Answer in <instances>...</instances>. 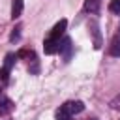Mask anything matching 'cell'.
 I'll list each match as a JSON object with an SVG mask.
<instances>
[{
    "mask_svg": "<svg viewBox=\"0 0 120 120\" xmlns=\"http://www.w3.org/2000/svg\"><path fill=\"white\" fill-rule=\"evenodd\" d=\"M17 56H19V58H32V60H36V54H34L32 51H19Z\"/></svg>",
    "mask_w": 120,
    "mask_h": 120,
    "instance_id": "9c48e42d",
    "label": "cell"
},
{
    "mask_svg": "<svg viewBox=\"0 0 120 120\" xmlns=\"http://www.w3.org/2000/svg\"><path fill=\"white\" fill-rule=\"evenodd\" d=\"M98 8H99V0H86L84 2V9L90 11V13H96Z\"/></svg>",
    "mask_w": 120,
    "mask_h": 120,
    "instance_id": "52a82bcc",
    "label": "cell"
},
{
    "mask_svg": "<svg viewBox=\"0 0 120 120\" xmlns=\"http://www.w3.org/2000/svg\"><path fill=\"white\" fill-rule=\"evenodd\" d=\"M19 30H21V28H15V30L11 32V38H9L11 41H15V39H19Z\"/></svg>",
    "mask_w": 120,
    "mask_h": 120,
    "instance_id": "7c38bea8",
    "label": "cell"
},
{
    "mask_svg": "<svg viewBox=\"0 0 120 120\" xmlns=\"http://www.w3.org/2000/svg\"><path fill=\"white\" fill-rule=\"evenodd\" d=\"M0 79H2V81H8V69H6V68L0 69Z\"/></svg>",
    "mask_w": 120,
    "mask_h": 120,
    "instance_id": "4fadbf2b",
    "label": "cell"
},
{
    "mask_svg": "<svg viewBox=\"0 0 120 120\" xmlns=\"http://www.w3.org/2000/svg\"><path fill=\"white\" fill-rule=\"evenodd\" d=\"M64 107H66V109H68V111H69L71 114H73V112H81V111L84 109L82 101H68V103H66Z\"/></svg>",
    "mask_w": 120,
    "mask_h": 120,
    "instance_id": "277c9868",
    "label": "cell"
},
{
    "mask_svg": "<svg viewBox=\"0 0 120 120\" xmlns=\"http://www.w3.org/2000/svg\"><path fill=\"white\" fill-rule=\"evenodd\" d=\"M92 120H96V118H92Z\"/></svg>",
    "mask_w": 120,
    "mask_h": 120,
    "instance_id": "5bb4252c",
    "label": "cell"
},
{
    "mask_svg": "<svg viewBox=\"0 0 120 120\" xmlns=\"http://www.w3.org/2000/svg\"><path fill=\"white\" fill-rule=\"evenodd\" d=\"M58 47H60V39H51V38L45 39L43 49H45L47 54H54V52H58Z\"/></svg>",
    "mask_w": 120,
    "mask_h": 120,
    "instance_id": "7a4b0ae2",
    "label": "cell"
},
{
    "mask_svg": "<svg viewBox=\"0 0 120 120\" xmlns=\"http://www.w3.org/2000/svg\"><path fill=\"white\" fill-rule=\"evenodd\" d=\"M111 52H112L114 56H120V34L114 38V41H112V47H111Z\"/></svg>",
    "mask_w": 120,
    "mask_h": 120,
    "instance_id": "ba28073f",
    "label": "cell"
},
{
    "mask_svg": "<svg viewBox=\"0 0 120 120\" xmlns=\"http://www.w3.org/2000/svg\"><path fill=\"white\" fill-rule=\"evenodd\" d=\"M11 111H13V103H11V99L2 98V99H0V116L8 114V112H11Z\"/></svg>",
    "mask_w": 120,
    "mask_h": 120,
    "instance_id": "3957f363",
    "label": "cell"
},
{
    "mask_svg": "<svg viewBox=\"0 0 120 120\" xmlns=\"http://www.w3.org/2000/svg\"><path fill=\"white\" fill-rule=\"evenodd\" d=\"M56 120H71V112L62 105V107L56 111Z\"/></svg>",
    "mask_w": 120,
    "mask_h": 120,
    "instance_id": "8992f818",
    "label": "cell"
},
{
    "mask_svg": "<svg viewBox=\"0 0 120 120\" xmlns=\"http://www.w3.org/2000/svg\"><path fill=\"white\" fill-rule=\"evenodd\" d=\"M13 58H17L15 54H8L6 56V69L9 71V68H11V64H13Z\"/></svg>",
    "mask_w": 120,
    "mask_h": 120,
    "instance_id": "8fae6325",
    "label": "cell"
},
{
    "mask_svg": "<svg viewBox=\"0 0 120 120\" xmlns=\"http://www.w3.org/2000/svg\"><path fill=\"white\" fill-rule=\"evenodd\" d=\"M109 9H111L112 13H118V15H120V0H112V2L109 4Z\"/></svg>",
    "mask_w": 120,
    "mask_h": 120,
    "instance_id": "30bf717a",
    "label": "cell"
},
{
    "mask_svg": "<svg viewBox=\"0 0 120 120\" xmlns=\"http://www.w3.org/2000/svg\"><path fill=\"white\" fill-rule=\"evenodd\" d=\"M66 26H68V21L66 19H62V21H58L54 26H52V30H51V39H60V36L64 34V30H66Z\"/></svg>",
    "mask_w": 120,
    "mask_h": 120,
    "instance_id": "6da1fadb",
    "label": "cell"
},
{
    "mask_svg": "<svg viewBox=\"0 0 120 120\" xmlns=\"http://www.w3.org/2000/svg\"><path fill=\"white\" fill-rule=\"evenodd\" d=\"M21 13H22V0H13V4H11V17L17 19V17H21Z\"/></svg>",
    "mask_w": 120,
    "mask_h": 120,
    "instance_id": "5b68a950",
    "label": "cell"
}]
</instances>
